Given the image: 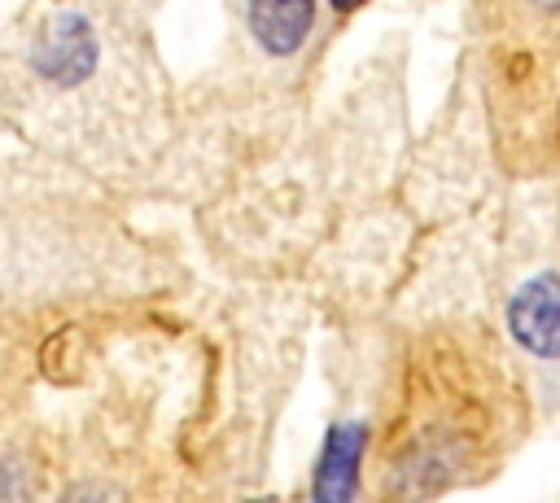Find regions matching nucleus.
<instances>
[{"mask_svg": "<svg viewBox=\"0 0 560 503\" xmlns=\"http://www.w3.org/2000/svg\"><path fill=\"white\" fill-rule=\"evenodd\" d=\"M508 332L525 354L542 363L560 359V271H534L512 289Z\"/></svg>", "mask_w": 560, "mask_h": 503, "instance_id": "obj_1", "label": "nucleus"}, {"mask_svg": "<svg viewBox=\"0 0 560 503\" xmlns=\"http://www.w3.org/2000/svg\"><path fill=\"white\" fill-rule=\"evenodd\" d=\"M245 503H267V499H245Z\"/></svg>", "mask_w": 560, "mask_h": 503, "instance_id": "obj_8", "label": "nucleus"}, {"mask_svg": "<svg viewBox=\"0 0 560 503\" xmlns=\"http://www.w3.org/2000/svg\"><path fill=\"white\" fill-rule=\"evenodd\" d=\"M61 503H118V499H114L109 486H74Z\"/></svg>", "mask_w": 560, "mask_h": 503, "instance_id": "obj_5", "label": "nucleus"}, {"mask_svg": "<svg viewBox=\"0 0 560 503\" xmlns=\"http://www.w3.org/2000/svg\"><path fill=\"white\" fill-rule=\"evenodd\" d=\"M324 4H328V13H332L337 22H346V17H354V13H359L368 0H324Z\"/></svg>", "mask_w": 560, "mask_h": 503, "instance_id": "obj_6", "label": "nucleus"}, {"mask_svg": "<svg viewBox=\"0 0 560 503\" xmlns=\"http://www.w3.org/2000/svg\"><path fill=\"white\" fill-rule=\"evenodd\" d=\"M241 17L249 31V44L271 57H298L315 31V0H241Z\"/></svg>", "mask_w": 560, "mask_h": 503, "instance_id": "obj_3", "label": "nucleus"}, {"mask_svg": "<svg viewBox=\"0 0 560 503\" xmlns=\"http://www.w3.org/2000/svg\"><path fill=\"white\" fill-rule=\"evenodd\" d=\"M542 13H560V0H534Z\"/></svg>", "mask_w": 560, "mask_h": 503, "instance_id": "obj_7", "label": "nucleus"}, {"mask_svg": "<svg viewBox=\"0 0 560 503\" xmlns=\"http://www.w3.org/2000/svg\"><path fill=\"white\" fill-rule=\"evenodd\" d=\"M31 459L18 446H0V503H31Z\"/></svg>", "mask_w": 560, "mask_h": 503, "instance_id": "obj_4", "label": "nucleus"}, {"mask_svg": "<svg viewBox=\"0 0 560 503\" xmlns=\"http://www.w3.org/2000/svg\"><path fill=\"white\" fill-rule=\"evenodd\" d=\"M372 429L363 420H337L324 429L315 468H311V503H354L363 486Z\"/></svg>", "mask_w": 560, "mask_h": 503, "instance_id": "obj_2", "label": "nucleus"}]
</instances>
